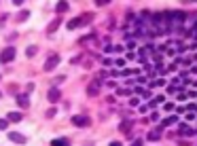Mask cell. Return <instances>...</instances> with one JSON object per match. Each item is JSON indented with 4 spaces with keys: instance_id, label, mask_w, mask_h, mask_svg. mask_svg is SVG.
<instances>
[{
    "instance_id": "obj_19",
    "label": "cell",
    "mask_w": 197,
    "mask_h": 146,
    "mask_svg": "<svg viewBox=\"0 0 197 146\" xmlns=\"http://www.w3.org/2000/svg\"><path fill=\"white\" fill-rule=\"evenodd\" d=\"M7 125H9L7 119H0V129H7Z\"/></svg>"
},
{
    "instance_id": "obj_16",
    "label": "cell",
    "mask_w": 197,
    "mask_h": 146,
    "mask_svg": "<svg viewBox=\"0 0 197 146\" xmlns=\"http://www.w3.org/2000/svg\"><path fill=\"white\" fill-rule=\"evenodd\" d=\"M34 53H36V47H28V51H25V55H28V57H32Z\"/></svg>"
},
{
    "instance_id": "obj_8",
    "label": "cell",
    "mask_w": 197,
    "mask_h": 146,
    "mask_svg": "<svg viewBox=\"0 0 197 146\" xmlns=\"http://www.w3.org/2000/svg\"><path fill=\"white\" fill-rule=\"evenodd\" d=\"M49 100H51V102H57L59 100V89H53V87H51V89H49Z\"/></svg>"
},
{
    "instance_id": "obj_15",
    "label": "cell",
    "mask_w": 197,
    "mask_h": 146,
    "mask_svg": "<svg viewBox=\"0 0 197 146\" xmlns=\"http://www.w3.org/2000/svg\"><path fill=\"white\" fill-rule=\"evenodd\" d=\"M57 25H59V19H55L53 24L49 25V32H55V30H57Z\"/></svg>"
},
{
    "instance_id": "obj_4",
    "label": "cell",
    "mask_w": 197,
    "mask_h": 146,
    "mask_svg": "<svg viewBox=\"0 0 197 146\" xmlns=\"http://www.w3.org/2000/svg\"><path fill=\"white\" fill-rule=\"evenodd\" d=\"M178 134H180V135H195V131H193V129H191L189 125L180 123V125H178Z\"/></svg>"
},
{
    "instance_id": "obj_2",
    "label": "cell",
    "mask_w": 197,
    "mask_h": 146,
    "mask_svg": "<svg viewBox=\"0 0 197 146\" xmlns=\"http://www.w3.org/2000/svg\"><path fill=\"white\" fill-rule=\"evenodd\" d=\"M57 64H59V55L55 53V55H51V57L45 61V72H51V70H53Z\"/></svg>"
},
{
    "instance_id": "obj_10",
    "label": "cell",
    "mask_w": 197,
    "mask_h": 146,
    "mask_svg": "<svg viewBox=\"0 0 197 146\" xmlns=\"http://www.w3.org/2000/svg\"><path fill=\"white\" fill-rule=\"evenodd\" d=\"M21 119H23L21 112H11V114H9V121L11 123H17V121H21Z\"/></svg>"
},
{
    "instance_id": "obj_7",
    "label": "cell",
    "mask_w": 197,
    "mask_h": 146,
    "mask_svg": "<svg viewBox=\"0 0 197 146\" xmlns=\"http://www.w3.org/2000/svg\"><path fill=\"white\" fill-rule=\"evenodd\" d=\"M9 138H11L13 142H19V144H23V142H25V138H23L21 134H17V131H11V134H9Z\"/></svg>"
},
{
    "instance_id": "obj_5",
    "label": "cell",
    "mask_w": 197,
    "mask_h": 146,
    "mask_svg": "<svg viewBox=\"0 0 197 146\" xmlns=\"http://www.w3.org/2000/svg\"><path fill=\"white\" fill-rule=\"evenodd\" d=\"M87 93H89V95H98V93H100V83H98V81H93L91 85L87 87Z\"/></svg>"
},
{
    "instance_id": "obj_11",
    "label": "cell",
    "mask_w": 197,
    "mask_h": 146,
    "mask_svg": "<svg viewBox=\"0 0 197 146\" xmlns=\"http://www.w3.org/2000/svg\"><path fill=\"white\" fill-rule=\"evenodd\" d=\"M146 138H149V140H151V142H157V140H159V138H161V134H159V131H151V134L146 135Z\"/></svg>"
},
{
    "instance_id": "obj_23",
    "label": "cell",
    "mask_w": 197,
    "mask_h": 146,
    "mask_svg": "<svg viewBox=\"0 0 197 146\" xmlns=\"http://www.w3.org/2000/svg\"><path fill=\"white\" fill-rule=\"evenodd\" d=\"M0 95H2V93H0Z\"/></svg>"
},
{
    "instance_id": "obj_21",
    "label": "cell",
    "mask_w": 197,
    "mask_h": 146,
    "mask_svg": "<svg viewBox=\"0 0 197 146\" xmlns=\"http://www.w3.org/2000/svg\"><path fill=\"white\" fill-rule=\"evenodd\" d=\"M163 108H165V110H172V108H174V104H170V102H165V104H163Z\"/></svg>"
},
{
    "instance_id": "obj_18",
    "label": "cell",
    "mask_w": 197,
    "mask_h": 146,
    "mask_svg": "<svg viewBox=\"0 0 197 146\" xmlns=\"http://www.w3.org/2000/svg\"><path fill=\"white\" fill-rule=\"evenodd\" d=\"M127 129H131V123H123L121 125V131H127Z\"/></svg>"
},
{
    "instance_id": "obj_6",
    "label": "cell",
    "mask_w": 197,
    "mask_h": 146,
    "mask_svg": "<svg viewBox=\"0 0 197 146\" xmlns=\"http://www.w3.org/2000/svg\"><path fill=\"white\" fill-rule=\"evenodd\" d=\"M15 102H17L21 108H28V106H30V100H28V95H17V100H15Z\"/></svg>"
},
{
    "instance_id": "obj_13",
    "label": "cell",
    "mask_w": 197,
    "mask_h": 146,
    "mask_svg": "<svg viewBox=\"0 0 197 146\" xmlns=\"http://www.w3.org/2000/svg\"><path fill=\"white\" fill-rule=\"evenodd\" d=\"M163 85H165V78H155L151 83V87H163Z\"/></svg>"
},
{
    "instance_id": "obj_22",
    "label": "cell",
    "mask_w": 197,
    "mask_h": 146,
    "mask_svg": "<svg viewBox=\"0 0 197 146\" xmlns=\"http://www.w3.org/2000/svg\"><path fill=\"white\" fill-rule=\"evenodd\" d=\"M108 146H123V144H121V142H110Z\"/></svg>"
},
{
    "instance_id": "obj_14",
    "label": "cell",
    "mask_w": 197,
    "mask_h": 146,
    "mask_svg": "<svg viewBox=\"0 0 197 146\" xmlns=\"http://www.w3.org/2000/svg\"><path fill=\"white\" fill-rule=\"evenodd\" d=\"M51 146H68V142H66V140H53Z\"/></svg>"
},
{
    "instance_id": "obj_12",
    "label": "cell",
    "mask_w": 197,
    "mask_h": 146,
    "mask_svg": "<svg viewBox=\"0 0 197 146\" xmlns=\"http://www.w3.org/2000/svg\"><path fill=\"white\" fill-rule=\"evenodd\" d=\"M176 121H178V117H167V119L163 121V127H167V125H174Z\"/></svg>"
},
{
    "instance_id": "obj_3",
    "label": "cell",
    "mask_w": 197,
    "mask_h": 146,
    "mask_svg": "<svg viewBox=\"0 0 197 146\" xmlns=\"http://www.w3.org/2000/svg\"><path fill=\"white\" fill-rule=\"evenodd\" d=\"M72 123H74V125H76V127H87V125H89V119H87V117H83V114H79V117H72Z\"/></svg>"
},
{
    "instance_id": "obj_17",
    "label": "cell",
    "mask_w": 197,
    "mask_h": 146,
    "mask_svg": "<svg viewBox=\"0 0 197 146\" xmlns=\"http://www.w3.org/2000/svg\"><path fill=\"white\" fill-rule=\"evenodd\" d=\"M28 15H30V13H28V11L19 13V21H25V19H28Z\"/></svg>"
},
{
    "instance_id": "obj_20",
    "label": "cell",
    "mask_w": 197,
    "mask_h": 146,
    "mask_svg": "<svg viewBox=\"0 0 197 146\" xmlns=\"http://www.w3.org/2000/svg\"><path fill=\"white\" fill-rule=\"evenodd\" d=\"M131 146H144V142H142V140H134V142H131Z\"/></svg>"
},
{
    "instance_id": "obj_1",
    "label": "cell",
    "mask_w": 197,
    "mask_h": 146,
    "mask_svg": "<svg viewBox=\"0 0 197 146\" xmlns=\"http://www.w3.org/2000/svg\"><path fill=\"white\" fill-rule=\"evenodd\" d=\"M15 60V49L13 47H7L2 53H0V64H9V61Z\"/></svg>"
},
{
    "instance_id": "obj_9",
    "label": "cell",
    "mask_w": 197,
    "mask_h": 146,
    "mask_svg": "<svg viewBox=\"0 0 197 146\" xmlns=\"http://www.w3.org/2000/svg\"><path fill=\"white\" fill-rule=\"evenodd\" d=\"M68 9H70L68 2H57V4H55V11H57V13H66Z\"/></svg>"
}]
</instances>
